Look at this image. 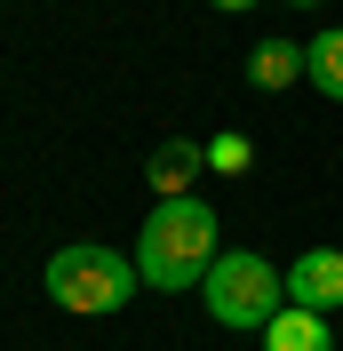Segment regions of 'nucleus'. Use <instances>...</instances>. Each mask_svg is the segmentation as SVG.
<instances>
[{
	"mask_svg": "<svg viewBox=\"0 0 343 351\" xmlns=\"http://www.w3.org/2000/svg\"><path fill=\"white\" fill-rule=\"evenodd\" d=\"M215 208H200V199H152L144 216V240H136V271H144V287H160V295H176V287H200L215 271Z\"/></svg>",
	"mask_w": 343,
	"mask_h": 351,
	"instance_id": "obj_1",
	"label": "nucleus"
},
{
	"mask_svg": "<svg viewBox=\"0 0 343 351\" xmlns=\"http://www.w3.org/2000/svg\"><path fill=\"white\" fill-rule=\"evenodd\" d=\"M40 287H48V304H64V311H80V319H104V311H120L144 287V271H136L120 247H96V240H80V247H56L48 256V271H40Z\"/></svg>",
	"mask_w": 343,
	"mask_h": 351,
	"instance_id": "obj_2",
	"label": "nucleus"
},
{
	"mask_svg": "<svg viewBox=\"0 0 343 351\" xmlns=\"http://www.w3.org/2000/svg\"><path fill=\"white\" fill-rule=\"evenodd\" d=\"M200 295H208V319L215 328H272L279 311H287V271H272L263 256H248V247H224L215 256V271L200 280Z\"/></svg>",
	"mask_w": 343,
	"mask_h": 351,
	"instance_id": "obj_3",
	"label": "nucleus"
},
{
	"mask_svg": "<svg viewBox=\"0 0 343 351\" xmlns=\"http://www.w3.org/2000/svg\"><path fill=\"white\" fill-rule=\"evenodd\" d=\"M287 304L343 311V247H303V256L287 263Z\"/></svg>",
	"mask_w": 343,
	"mask_h": 351,
	"instance_id": "obj_4",
	"label": "nucleus"
},
{
	"mask_svg": "<svg viewBox=\"0 0 343 351\" xmlns=\"http://www.w3.org/2000/svg\"><path fill=\"white\" fill-rule=\"evenodd\" d=\"M144 176H152V199H192V184L208 176V152L184 144V136H168V144L144 160Z\"/></svg>",
	"mask_w": 343,
	"mask_h": 351,
	"instance_id": "obj_5",
	"label": "nucleus"
},
{
	"mask_svg": "<svg viewBox=\"0 0 343 351\" xmlns=\"http://www.w3.org/2000/svg\"><path fill=\"white\" fill-rule=\"evenodd\" d=\"M263 351H335V335H327V311L287 304L272 328H263Z\"/></svg>",
	"mask_w": 343,
	"mask_h": 351,
	"instance_id": "obj_6",
	"label": "nucleus"
},
{
	"mask_svg": "<svg viewBox=\"0 0 343 351\" xmlns=\"http://www.w3.org/2000/svg\"><path fill=\"white\" fill-rule=\"evenodd\" d=\"M303 80L343 104V24H327V32H311V40H303Z\"/></svg>",
	"mask_w": 343,
	"mask_h": 351,
	"instance_id": "obj_7",
	"label": "nucleus"
},
{
	"mask_svg": "<svg viewBox=\"0 0 343 351\" xmlns=\"http://www.w3.org/2000/svg\"><path fill=\"white\" fill-rule=\"evenodd\" d=\"M248 80H256V88H296V80H303V48H296V40H256Z\"/></svg>",
	"mask_w": 343,
	"mask_h": 351,
	"instance_id": "obj_8",
	"label": "nucleus"
},
{
	"mask_svg": "<svg viewBox=\"0 0 343 351\" xmlns=\"http://www.w3.org/2000/svg\"><path fill=\"white\" fill-rule=\"evenodd\" d=\"M200 152H208V168H215V176H248V168H256V144H248L239 128H224L215 144H200Z\"/></svg>",
	"mask_w": 343,
	"mask_h": 351,
	"instance_id": "obj_9",
	"label": "nucleus"
},
{
	"mask_svg": "<svg viewBox=\"0 0 343 351\" xmlns=\"http://www.w3.org/2000/svg\"><path fill=\"white\" fill-rule=\"evenodd\" d=\"M208 8H224V16H239V8H256V0H208Z\"/></svg>",
	"mask_w": 343,
	"mask_h": 351,
	"instance_id": "obj_10",
	"label": "nucleus"
},
{
	"mask_svg": "<svg viewBox=\"0 0 343 351\" xmlns=\"http://www.w3.org/2000/svg\"><path fill=\"white\" fill-rule=\"evenodd\" d=\"M287 8H320V0H287Z\"/></svg>",
	"mask_w": 343,
	"mask_h": 351,
	"instance_id": "obj_11",
	"label": "nucleus"
}]
</instances>
